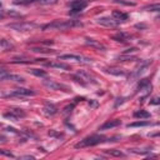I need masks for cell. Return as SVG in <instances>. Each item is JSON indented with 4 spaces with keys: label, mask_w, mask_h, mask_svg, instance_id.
I'll return each instance as SVG.
<instances>
[{
    "label": "cell",
    "mask_w": 160,
    "mask_h": 160,
    "mask_svg": "<svg viewBox=\"0 0 160 160\" xmlns=\"http://www.w3.org/2000/svg\"><path fill=\"white\" fill-rule=\"evenodd\" d=\"M151 64V60H146V61H142L135 70H134V72L130 75V78L131 79H135V78H138V76H140V74H142L146 69H148V66Z\"/></svg>",
    "instance_id": "obj_10"
},
{
    "label": "cell",
    "mask_w": 160,
    "mask_h": 160,
    "mask_svg": "<svg viewBox=\"0 0 160 160\" xmlns=\"http://www.w3.org/2000/svg\"><path fill=\"white\" fill-rule=\"evenodd\" d=\"M134 116L141 120V119H148V118H150V114H149L148 111H145V110H138V111L134 112Z\"/></svg>",
    "instance_id": "obj_21"
},
{
    "label": "cell",
    "mask_w": 160,
    "mask_h": 160,
    "mask_svg": "<svg viewBox=\"0 0 160 160\" xmlns=\"http://www.w3.org/2000/svg\"><path fill=\"white\" fill-rule=\"evenodd\" d=\"M35 95V91L30 90V89H25V88H19V89H15L12 92H10L8 96H19V98H22V96H34Z\"/></svg>",
    "instance_id": "obj_8"
},
{
    "label": "cell",
    "mask_w": 160,
    "mask_h": 160,
    "mask_svg": "<svg viewBox=\"0 0 160 160\" xmlns=\"http://www.w3.org/2000/svg\"><path fill=\"white\" fill-rule=\"evenodd\" d=\"M42 84H44L48 89H50V90H59V91H65V92L69 91V86H66L65 84L58 82V81H55V80H51V79L44 80Z\"/></svg>",
    "instance_id": "obj_4"
},
{
    "label": "cell",
    "mask_w": 160,
    "mask_h": 160,
    "mask_svg": "<svg viewBox=\"0 0 160 160\" xmlns=\"http://www.w3.org/2000/svg\"><path fill=\"white\" fill-rule=\"evenodd\" d=\"M0 45H2V46H8V48H11V44H9L8 41H5L4 39H2V40H0Z\"/></svg>",
    "instance_id": "obj_32"
},
{
    "label": "cell",
    "mask_w": 160,
    "mask_h": 160,
    "mask_svg": "<svg viewBox=\"0 0 160 160\" xmlns=\"http://www.w3.org/2000/svg\"><path fill=\"white\" fill-rule=\"evenodd\" d=\"M49 135H52V136H59V138H60V136H62V134H55L54 131H50V132H49Z\"/></svg>",
    "instance_id": "obj_34"
},
{
    "label": "cell",
    "mask_w": 160,
    "mask_h": 160,
    "mask_svg": "<svg viewBox=\"0 0 160 160\" xmlns=\"http://www.w3.org/2000/svg\"><path fill=\"white\" fill-rule=\"evenodd\" d=\"M111 18L115 19L118 22H122V21H126L129 19V15L126 12H122V11H119V10H114Z\"/></svg>",
    "instance_id": "obj_11"
},
{
    "label": "cell",
    "mask_w": 160,
    "mask_h": 160,
    "mask_svg": "<svg viewBox=\"0 0 160 160\" xmlns=\"http://www.w3.org/2000/svg\"><path fill=\"white\" fill-rule=\"evenodd\" d=\"M130 38H131V35H129V34H126V32H124V31H120V32L112 35V39H114V40H116V41H121V42L128 41Z\"/></svg>",
    "instance_id": "obj_16"
},
{
    "label": "cell",
    "mask_w": 160,
    "mask_h": 160,
    "mask_svg": "<svg viewBox=\"0 0 160 160\" xmlns=\"http://www.w3.org/2000/svg\"><path fill=\"white\" fill-rule=\"evenodd\" d=\"M136 51V48H131V49H128L124 51V54H130V52H135Z\"/></svg>",
    "instance_id": "obj_33"
},
{
    "label": "cell",
    "mask_w": 160,
    "mask_h": 160,
    "mask_svg": "<svg viewBox=\"0 0 160 160\" xmlns=\"http://www.w3.org/2000/svg\"><path fill=\"white\" fill-rule=\"evenodd\" d=\"M58 0H26V1H22L21 4H32V2H36V4H41V5H49V4H55Z\"/></svg>",
    "instance_id": "obj_17"
},
{
    "label": "cell",
    "mask_w": 160,
    "mask_h": 160,
    "mask_svg": "<svg viewBox=\"0 0 160 160\" xmlns=\"http://www.w3.org/2000/svg\"><path fill=\"white\" fill-rule=\"evenodd\" d=\"M20 159H34V156H31V155H25V156H21Z\"/></svg>",
    "instance_id": "obj_35"
},
{
    "label": "cell",
    "mask_w": 160,
    "mask_h": 160,
    "mask_svg": "<svg viewBox=\"0 0 160 160\" xmlns=\"http://www.w3.org/2000/svg\"><path fill=\"white\" fill-rule=\"evenodd\" d=\"M76 75L80 78V79H82L85 82H91V84H96V80L94 79V76L92 75H90L89 72H86V71H78L76 72Z\"/></svg>",
    "instance_id": "obj_12"
},
{
    "label": "cell",
    "mask_w": 160,
    "mask_h": 160,
    "mask_svg": "<svg viewBox=\"0 0 160 160\" xmlns=\"http://www.w3.org/2000/svg\"><path fill=\"white\" fill-rule=\"evenodd\" d=\"M104 70H105V72H108L110 75H115V76H124L125 75V71L120 68H105Z\"/></svg>",
    "instance_id": "obj_15"
},
{
    "label": "cell",
    "mask_w": 160,
    "mask_h": 160,
    "mask_svg": "<svg viewBox=\"0 0 160 160\" xmlns=\"http://www.w3.org/2000/svg\"><path fill=\"white\" fill-rule=\"evenodd\" d=\"M6 80H12V81H16V82H24L25 79L20 75H14V74H8L6 76Z\"/></svg>",
    "instance_id": "obj_23"
},
{
    "label": "cell",
    "mask_w": 160,
    "mask_h": 160,
    "mask_svg": "<svg viewBox=\"0 0 160 160\" xmlns=\"http://www.w3.org/2000/svg\"><path fill=\"white\" fill-rule=\"evenodd\" d=\"M6 26H8L9 29H12V30H16V31H30V30H34V29L39 28L36 24L30 22V21H19V22H11V24H8Z\"/></svg>",
    "instance_id": "obj_3"
},
{
    "label": "cell",
    "mask_w": 160,
    "mask_h": 160,
    "mask_svg": "<svg viewBox=\"0 0 160 160\" xmlns=\"http://www.w3.org/2000/svg\"><path fill=\"white\" fill-rule=\"evenodd\" d=\"M124 101H125V98H119V99H118V101L115 102V105H114V106H115V108H118V106H119L120 104H122Z\"/></svg>",
    "instance_id": "obj_31"
},
{
    "label": "cell",
    "mask_w": 160,
    "mask_h": 160,
    "mask_svg": "<svg viewBox=\"0 0 160 160\" xmlns=\"http://www.w3.org/2000/svg\"><path fill=\"white\" fill-rule=\"evenodd\" d=\"M109 155H112V156H124L125 154L120 150H115V149H110V150H105Z\"/></svg>",
    "instance_id": "obj_27"
},
{
    "label": "cell",
    "mask_w": 160,
    "mask_h": 160,
    "mask_svg": "<svg viewBox=\"0 0 160 160\" xmlns=\"http://www.w3.org/2000/svg\"><path fill=\"white\" fill-rule=\"evenodd\" d=\"M44 111H45V114H48V115H54V114H56L58 109H56L55 105H52V104H46V105L44 106Z\"/></svg>",
    "instance_id": "obj_19"
},
{
    "label": "cell",
    "mask_w": 160,
    "mask_h": 160,
    "mask_svg": "<svg viewBox=\"0 0 160 160\" xmlns=\"http://www.w3.org/2000/svg\"><path fill=\"white\" fill-rule=\"evenodd\" d=\"M149 86H150V80L149 79H142L138 84V90H144V89H148Z\"/></svg>",
    "instance_id": "obj_26"
},
{
    "label": "cell",
    "mask_w": 160,
    "mask_h": 160,
    "mask_svg": "<svg viewBox=\"0 0 160 160\" xmlns=\"http://www.w3.org/2000/svg\"><path fill=\"white\" fill-rule=\"evenodd\" d=\"M25 116H26V112L22 109H18V108H12L8 112L4 114V118L11 119V120H19V119H22Z\"/></svg>",
    "instance_id": "obj_5"
},
{
    "label": "cell",
    "mask_w": 160,
    "mask_h": 160,
    "mask_svg": "<svg viewBox=\"0 0 160 160\" xmlns=\"http://www.w3.org/2000/svg\"><path fill=\"white\" fill-rule=\"evenodd\" d=\"M144 10H149V11H159V10H160V5H159V4L149 5V6H145Z\"/></svg>",
    "instance_id": "obj_28"
},
{
    "label": "cell",
    "mask_w": 160,
    "mask_h": 160,
    "mask_svg": "<svg viewBox=\"0 0 160 160\" xmlns=\"http://www.w3.org/2000/svg\"><path fill=\"white\" fill-rule=\"evenodd\" d=\"M85 44L86 45H90V46H92L95 49H99V50H105V46L100 41L95 40V39H91V38H86L85 39Z\"/></svg>",
    "instance_id": "obj_14"
},
{
    "label": "cell",
    "mask_w": 160,
    "mask_h": 160,
    "mask_svg": "<svg viewBox=\"0 0 160 160\" xmlns=\"http://www.w3.org/2000/svg\"><path fill=\"white\" fill-rule=\"evenodd\" d=\"M115 2H119V4H122V5H135L134 2H130V1H124V0H115Z\"/></svg>",
    "instance_id": "obj_30"
},
{
    "label": "cell",
    "mask_w": 160,
    "mask_h": 160,
    "mask_svg": "<svg viewBox=\"0 0 160 160\" xmlns=\"http://www.w3.org/2000/svg\"><path fill=\"white\" fill-rule=\"evenodd\" d=\"M106 141V138L102 136V135H98V134H94V135H90V136H86L82 140H80L75 148L76 149H82V148H89V146H95L98 144H101V142H105Z\"/></svg>",
    "instance_id": "obj_2"
},
{
    "label": "cell",
    "mask_w": 160,
    "mask_h": 160,
    "mask_svg": "<svg viewBox=\"0 0 160 160\" xmlns=\"http://www.w3.org/2000/svg\"><path fill=\"white\" fill-rule=\"evenodd\" d=\"M0 154L1 155H5V156H10V158H14V155L10 152V151H6V150H2V149H0Z\"/></svg>",
    "instance_id": "obj_29"
},
{
    "label": "cell",
    "mask_w": 160,
    "mask_h": 160,
    "mask_svg": "<svg viewBox=\"0 0 160 160\" xmlns=\"http://www.w3.org/2000/svg\"><path fill=\"white\" fill-rule=\"evenodd\" d=\"M131 61V60H138V58L136 56H132V55H130V54H122V55H120L119 58H118V61Z\"/></svg>",
    "instance_id": "obj_25"
},
{
    "label": "cell",
    "mask_w": 160,
    "mask_h": 160,
    "mask_svg": "<svg viewBox=\"0 0 160 160\" xmlns=\"http://www.w3.org/2000/svg\"><path fill=\"white\" fill-rule=\"evenodd\" d=\"M30 50L34 52H42V54H52L54 52V50H49L48 48H41V46H34Z\"/></svg>",
    "instance_id": "obj_20"
},
{
    "label": "cell",
    "mask_w": 160,
    "mask_h": 160,
    "mask_svg": "<svg viewBox=\"0 0 160 160\" xmlns=\"http://www.w3.org/2000/svg\"><path fill=\"white\" fill-rule=\"evenodd\" d=\"M29 72L32 74V75H35V76H39V78H45L46 76V71L45 70H41V69H30Z\"/></svg>",
    "instance_id": "obj_22"
},
{
    "label": "cell",
    "mask_w": 160,
    "mask_h": 160,
    "mask_svg": "<svg viewBox=\"0 0 160 160\" xmlns=\"http://www.w3.org/2000/svg\"><path fill=\"white\" fill-rule=\"evenodd\" d=\"M0 8H1V4H0Z\"/></svg>",
    "instance_id": "obj_37"
},
{
    "label": "cell",
    "mask_w": 160,
    "mask_h": 160,
    "mask_svg": "<svg viewBox=\"0 0 160 160\" xmlns=\"http://www.w3.org/2000/svg\"><path fill=\"white\" fill-rule=\"evenodd\" d=\"M98 24L102 25V26H106V28H115L118 26V21L110 16H102V18H99L98 19Z\"/></svg>",
    "instance_id": "obj_9"
},
{
    "label": "cell",
    "mask_w": 160,
    "mask_h": 160,
    "mask_svg": "<svg viewBox=\"0 0 160 160\" xmlns=\"http://www.w3.org/2000/svg\"><path fill=\"white\" fill-rule=\"evenodd\" d=\"M88 6V1L86 0H75L70 4V8H71V14H75V12H80L82 11L85 8Z\"/></svg>",
    "instance_id": "obj_7"
},
{
    "label": "cell",
    "mask_w": 160,
    "mask_h": 160,
    "mask_svg": "<svg viewBox=\"0 0 160 160\" xmlns=\"http://www.w3.org/2000/svg\"><path fill=\"white\" fill-rule=\"evenodd\" d=\"M150 102H151V104H155V105H156V104H159V101H158V98L152 99V101H150Z\"/></svg>",
    "instance_id": "obj_36"
},
{
    "label": "cell",
    "mask_w": 160,
    "mask_h": 160,
    "mask_svg": "<svg viewBox=\"0 0 160 160\" xmlns=\"http://www.w3.org/2000/svg\"><path fill=\"white\" fill-rule=\"evenodd\" d=\"M79 20H54L42 26V30H68L75 26H81Z\"/></svg>",
    "instance_id": "obj_1"
},
{
    "label": "cell",
    "mask_w": 160,
    "mask_h": 160,
    "mask_svg": "<svg viewBox=\"0 0 160 160\" xmlns=\"http://www.w3.org/2000/svg\"><path fill=\"white\" fill-rule=\"evenodd\" d=\"M49 66L51 68H58V69H64V70H70V65L68 64H64V62H48Z\"/></svg>",
    "instance_id": "obj_18"
},
{
    "label": "cell",
    "mask_w": 160,
    "mask_h": 160,
    "mask_svg": "<svg viewBox=\"0 0 160 160\" xmlns=\"http://www.w3.org/2000/svg\"><path fill=\"white\" fill-rule=\"evenodd\" d=\"M149 125H150L149 121H135V122L128 124V128H141V126H149Z\"/></svg>",
    "instance_id": "obj_24"
},
{
    "label": "cell",
    "mask_w": 160,
    "mask_h": 160,
    "mask_svg": "<svg viewBox=\"0 0 160 160\" xmlns=\"http://www.w3.org/2000/svg\"><path fill=\"white\" fill-rule=\"evenodd\" d=\"M120 124H121V121H120L119 119H115V120H109V121H106L105 124H102V125L100 126V129H99V130H109V129H112V128L119 126Z\"/></svg>",
    "instance_id": "obj_13"
},
{
    "label": "cell",
    "mask_w": 160,
    "mask_h": 160,
    "mask_svg": "<svg viewBox=\"0 0 160 160\" xmlns=\"http://www.w3.org/2000/svg\"><path fill=\"white\" fill-rule=\"evenodd\" d=\"M59 60H75V61H80V62H91V59L81 56V55H75V54H65V55H60Z\"/></svg>",
    "instance_id": "obj_6"
}]
</instances>
